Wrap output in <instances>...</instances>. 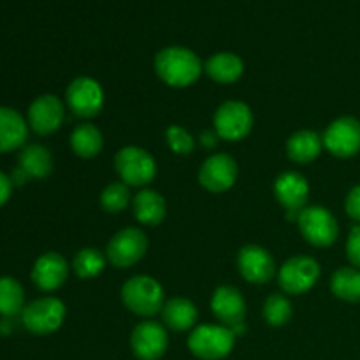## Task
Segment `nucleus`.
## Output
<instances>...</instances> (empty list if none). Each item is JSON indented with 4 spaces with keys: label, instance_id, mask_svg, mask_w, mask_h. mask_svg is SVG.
<instances>
[{
    "label": "nucleus",
    "instance_id": "obj_1",
    "mask_svg": "<svg viewBox=\"0 0 360 360\" xmlns=\"http://www.w3.org/2000/svg\"><path fill=\"white\" fill-rule=\"evenodd\" d=\"M155 70L158 77L169 86L186 88L199 79L202 72V63L192 49L171 46L157 53Z\"/></svg>",
    "mask_w": 360,
    "mask_h": 360
},
{
    "label": "nucleus",
    "instance_id": "obj_2",
    "mask_svg": "<svg viewBox=\"0 0 360 360\" xmlns=\"http://www.w3.org/2000/svg\"><path fill=\"white\" fill-rule=\"evenodd\" d=\"M122 301L134 315L153 316L165 304L164 288L151 276H134L122 287Z\"/></svg>",
    "mask_w": 360,
    "mask_h": 360
},
{
    "label": "nucleus",
    "instance_id": "obj_3",
    "mask_svg": "<svg viewBox=\"0 0 360 360\" xmlns=\"http://www.w3.org/2000/svg\"><path fill=\"white\" fill-rule=\"evenodd\" d=\"M236 336L229 327L199 326L188 336V348L202 360H221L234 348Z\"/></svg>",
    "mask_w": 360,
    "mask_h": 360
},
{
    "label": "nucleus",
    "instance_id": "obj_4",
    "mask_svg": "<svg viewBox=\"0 0 360 360\" xmlns=\"http://www.w3.org/2000/svg\"><path fill=\"white\" fill-rule=\"evenodd\" d=\"M115 167L122 181L130 186H144L157 176V162L146 150L127 146L116 153Z\"/></svg>",
    "mask_w": 360,
    "mask_h": 360
},
{
    "label": "nucleus",
    "instance_id": "obj_5",
    "mask_svg": "<svg viewBox=\"0 0 360 360\" xmlns=\"http://www.w3.org/2000/svg\"><path fill=\"white\" fill-rule=\"evenodd\" d=\"M65 319V306L56 297H41L27 304L21 311V322L28 333L46 336L60 329Z\"/></svg>",
    "mask_w": 360,
    "mask_h": 360
},
{
    "label": "nucleus",
    "instance_id": "obj_6",
    "mask_svg": "<svg viewBox=\"0 0 360 360\" xmlns=\"http://www.w3.org/2000/svg\"><path fill=\"white\" fill-rule=\"evenodd\" d=\"M299 229L308 243L319 248L330 246L338 239L340 227L338 220L327 207L308 206L299 213Z\"/></svg>",
    "mask_w": 360,
    "mask_h": 360
},
{
    "label": "nucleus",
    "instance_id": "obj_7",
    "mask_svg": "<svg viewBox=\"0 0 360 360\" xmlns=\"http://www.w3.org/2000/svg\"><path fill=\"white\" fill-rule=\"evenodd\" d=\"M148 250V239L143 231L136 227H129L115 234L109 241L105 257L109 262L118 269L132 267L139 262Z\"/></svg>",
    "mask_w": 360,
    "mask_h": 360
},
{
    "label": "nucleus",
    "instance_id": "obj_8",
    "mask_svg": "<svg viewBox=\"0 0 360 360\" xmlns=\"http://www.w3.org/2000/svg\"><path fill=\"white\" fill-rule=\"evenodd\" d=\"M320 278V266L315 259L306 255H297L288 259L281 266L278 281L283 292L292 295H301L315 287Z\"/></svg>",
    "mask_w": 360,
    "mask_h": 360
},
{
    "label": "nucleus",
    "instance_id": "obj_9",
    "mask_svg": "<svg viewBox=\"0 0 360 360\" xmlns=\"http://www.w3.org/2000/svg\"><path fill=\"white\" fill-rule=\"evenodd\" d=\"M323 146L338 158H350L360 151V122L354 116L334 120L323 132Z\"/></svg>",
    "mask_w": 360,
    "mask_h": 360
},
{
    "label": "nucleus",
    "instance_id": "obj_10",
    "mask_svg": "<svg viewBox=\"0 0 360 360\" xmlns=\"http://www.w3.org/2000/svg\"><path fill=\"white\" fill-rule=\"evenodd\" d=\"M253 127L252 109L239 101H227L214 112V130L225 141H239Z\"/></svg>",
    "mask_w": 360,
    "mask_h": 360
},
{
    "label": "nucleus",
    "instance_id": "obj_11",
    "mask_svg": "<svg viewBox=\"0 0 360 360\" xmlns=\"http://www.w3.org/2000/svg\"><path fill=\"white\" fill-rule=\"evenodd\" d=\"M65 101L70 111L79 118H94L102 111L104 91L94 77H76L65 91Z\"/></svg>",
    "mask_w": 360,
    "mask_h": 360
},
{
    "label": "nucleus",
    "instance_id": "obj_12",
    "mask_svg": "<svg viewBox=\"0 0 360 360\" xmlns=\"http://www.w3.org/2000/svg\"><path fill=\"white\" fill-rule=\"evenodd\" d=\"M238 179V164L231 155H211L204 160L199 171V181L207 192L221 193L232 188Z\"/></svg>",
    "mask_w": 360,
    "mask_h": 360
},
{
    "label": "nucleus",
    "instance_id": "obj_13",
    "mask_svg": "<svg viewBox=\"0 0 360 360\" xmlns=\"http://www.w3.org/2000/svg\"><path fill=\"white\" fill-rule=\"evenodd\" d=\"M130 347L139 360H158L169 347V336L164 326L148 320L136 326L130 336Z\"/></svg>",
    "mask_w": 360,
    "mask_h": 360
},
{
    "label": "nucleus",
    "instance_id": "obj_14",
    "mask_svg": "<svg viewBox=\"0 0 360 360\" xmlns=\"http://www.w3.org/2000/svg\"><path fill=\"white\" fill-rule=\"evenodd\" d=\"M274 195L288 211V220L297 218L306 207L309 195V185L302 174L295 171H287L280 174L274 181Z\"/></svg>",
    "mask_w": 360,
    "mask_h": 360
},
{
    "label": "nucleus",
    "instance_id": "obj_15",
    "mask_svg": "<svg viewBox=\"0 0 360 360\" xmlns=\"http://www.w3.org/2000/svg\"><path fill=\"white\" fill-rule=\"evenodd\" d=\"M238 269L246 281L255 285H264L273 280L276 273V264L266 248L257 245H248L241 248L238 255Z\"/></svg>",
    "mask_w": 360,
    "mask_h": 360
},
{
    "label": "nucleus",
    "instance_id": "obj_16",
    "mask_svg": "<svg viewBox=\"0 0 360 360\" xmlns=\"http://www.w3.org/2000/svg\"><path fill=\"white\" fill-rule=\"evenodd\" d=\"M65 116L62 101L51 94L41 95L28 108V125L34 132L48 136L60 129Z\"/></svg>",
    "mask_w": 360,
    "mask_h": 360
},
{
    "label": "nucleus",
    "instance_id": "obj_17",
    "mask_svg": "<svg viewBox=\"0 0 360 360\" xmlns=\"http://www.w3.org/2000/svg\"><path fill=\"white\" fill-rule=\"evenodd\" d=\"M69 276L67 260L60 253L48 252L35 260L32 267V281L42 292H53L62 287Z\"/></svg>",
    "mask_w": 360,
    "mask_h": 360
},
{
    "label": "nucleus",
    "instance_id": "obj_18",
    "mask_svg": "<svg viewBox=\"0 0 360 360\" xmlns=\"http://www.w3.org/2000/svg\"><path fill=\"white\" fill-rule=\"evenodd\" d=\"M211 309L218 322H221V326L229 327V329L239 326V323H245L246 302L238 288L229 287V285L217 288L213 299H211Z\"/></svg>",
    "mask_w": 360,
    "mask_h": 360
},
{
    "label": "nucleus",
    "instance_id": "obj_19",
    "mask_svg": "<svg viewBox=\"0 0 360 360\" xmlns=\"http://www.w3.org/2000/svg\"><path fill=\"white\" fill-rule=\"evenodd\" d=\"M28 125L13 108H0V153H9L25 144Z\"/></svg>",
    "mask_w": 360,
    "mask_h": 360
},
{
    "label": "nucleus",
    "instance_id": "obj_20",
    "mask_svg": "<svg viewBox=\"0 0 360 360\" xmlns=\"http://www.w3.org/2000/svg\"><path fill=\"white\" fill-rule=\"evenodd\" d=\"M195 304L185 297H172L162 308V320L169 329L176 330V333H183L195 326L197 322Z\"/></svg>",
    "mask_w": 360,
    "mask_h": 360
},
{
    "label": "nucleus",
    "instance_id": "obj_21",
    "mask_svg": "<svg viewBox=\"0 0 360 360\" xmlns=\"http://www.w3.org/2000/svg\"><path fill=\"white\" fill-rule=\"evenodd\" d=\"M134 217L143 225H158L165 218L167 206L164 197L155 190H143L132 200Z\"/></svg>",
    "mask_w": 360,
    "mask_h": 360
},
{
    "label": "nucleus",
    "instance_id": "obj_22",
    "mask_svg": "<svg viewBox=\"0 0 360 360\" xmlns=\"http://www.w3.org/2000/svg\"><path fill=\"white\" fill-rule=\"evenodd\" d=\"M204 70L213 81L221 84L236 83L245 72V63L234 53H217L204 65Z\"/></svg>",
    "mask_w": 360,
    "mask_h": 360
},
{
    "label": "nucleus",
    "instance_id": "obj_23",
    "mask_svg": "<svg viewBox=\"0 0 360 360\" xmlns=\"http://www.w3.org/2000/svg\"><path fill=\"white\" fill-rule=\"evenodd\" d=\"M323 139L315 130H299L287 143L288 158L297 164H309L322 153Z\"/></svg>",
    "mask_w": 360,
    "mask_h": 360
},
{
    "label": "nucleus",
    "instance_id": "obj_24",
    "mask_svg": "<svg viewBox=\"0 0 360 360\" xmlns=\"http://www.w3.org/2000/svg\"><path fill=\"white\" fill-rule=\"evenodd\" d=\"M18 162H20V169H23L28 178L42 179L49 176V172L53 171L51 153L42 144L25 146L21 150L20 157H18Z\"/></svg>",
    "mask_w": 360,
    "mask_h": 360
},
{
    "label": "nucleus",
    "instance_id": "obj_25",
    "mask_svg": "<svg viewBox=\"0 0 360 360\" xmlns=\"http://www.w3.org/2000/svg\"><path fill=\"white\" fill-rule=\"evenodd\" d=\"M70 146L77 157L94 158L101 153L104 139H102V134L97 127L91 125V123H81L72 130Z\"/></svg>",
    "mask_w": 360,
    "mask_h": 360
},
{
    "label": "nucleus",
    "instance_id": "obj_26",
    "mask_svg": "<svg viewBox=\"0 0 360 360\" xmlns=\"http://www.w3.org/2000/svg\"><path fill=\"white\" fill-rule=\"evenodd\" d=\"M330 290L338 299L347 302H360V269L341 267L330 278Z\"/></svg>",
    "mask_w": 360,
    "mask_h": 360
},
{
    "label": "nucleus",
    "instance_id": "obj_27",
    "mask_svg": "<svg viewBox=\"0 0 360 360\" xmlns=\"http://www.w3.org/2000/svg\"><path fill=\"white\" fill-rule=\"evenodd\" d=\"M25 308V292L23 287L14 278H0V315L4 319H13L21 315Z\"/></svg>",
    "mask_w": 360,
    "mask_h": 360
},
{
    "label": "nucleus",
    "instance_id": "obj_28",
    "mask_svg": "<svg viewBox=\"0 0 360 360\" xmlns=\"http://www.w3.org/2000/svg\"><path fill=\"white\" fill-rule=\"evenodd\" d=\"M74 273L81 280H90V278L98 276L105 267V257L95 248H83L76 253L72 260Z\"/></svg>",
    "mask_w": 360,
    "mask_h": 360
},
{
    "label": "nucleus",
    "instance_id": "obj_29",
    "mask_svg": "<svg viewBox=\"0 0 360 360\" xmlns=\"http://www.w3.org/2000/svg\"><path fill=\"white\" fill-rule=\"evenodd\" d=\"M264 319L269 326L281 327L290 322L292 304L283 294H271L264 302Z\"/></svg>",
    "mask_w": 360,
    "mask_h": 360
},
{
    "label": "nucleus",
    "instance_id": "obj_30",
    "mask_svg": "<svg viewBox=\"0 0 360 360\" xmlns=\"http://www.w3.org/2000/svg\"><path fill=\"white\" fill-rule=\"evenodd\" d=\"M130 202V192L125 183H111L101 195V204L108 213H120Z\"/></svg>",
    "mask_w": 360,
    "mask_h": 360
},
{
    "label": "nucleus",
    "instance_id": "obj_31",
    "mask_svg": "<svg viewBox=\"0 0 360 360\" xmlns=\"http://www.w3.org/2000/svg\"><path fill=\"white\" fill-rule=\"evenodd\" d=\"M165 139H167L169 148H171L174 153H179V155L192 153L193 146H195V143H193V137L190 136L185 129H181L179 125L169 127L167 132H165Z\"/></svg>",
    "mask_w": 360,
    "mask_h": 360
},
{
    "label": "nucleus",
    "instance_id": "obj_32",
    "mask_svg": "<svg viewBox=\"0 0 360 360\" xmlns=\"http://www.w3.org/2000/svg\"><path fill=\"white\" fill-rule=\"evenodd\" d=\"M347 257L352 266L360 269V224L352 227L350 236L347 239Z\"/></svg>",
    "mask_w": 360,
    "mask_h": 360
},
{
    "label": "nucleus",
    "instance_id": "obj_33",
    "mask_svg": "<svg viewBox=\"0 0 360 360\" xmlns=\"http://www.w3.org/2000/svg\"><path fill=\"white\" fill-rule=\"evenodd\" d=\"M345 210H347L348 217L354 218L355 221L360 224V185L354 186V188L348 192L347 200H345Z\"/></svg>",
    "mask_w": 360,
    "mask_h": 360
},
{
    "label": "nucleus",
    "instance_id": "obj_34",
    "mask_svg": "<svg viewBox=\"0 0 360 360\" xmlns=\"http://www.w3.org/2000/svg\"><path fill=\"white\" fill-rule=\"evenodd\" d=\"M11 192H13V181H11L9 176L0 171V206H4L9 200Z\"/></svg>",
    "mask_w": 360,
    "mask_h": 360
},
{
    "label": "nucleus",
    "instance_id": "obj_35",
    "mask_svg": "<svg viewBox=\"0 0 360 360\" xmlns=\"http://www.w3.org/2000/svg\"><path fill=\"white\" fill-rule=\"evenodd\" d=\"M218 139H220V136L217 134V130H214V132L206 130V132H202V136H200V143H202L204 148H214L218 144Z\"/></svg>",
    "mask_w": 360,
    "mask_h": 360
},
{
    "label": "nucleus",
    "instance_id": "obj_36",
    "mask_svg": "<svg viewBox=\"0 0 360 360\" xmlns=\"http://www.w3.org/2000/svg\"><path fill=\"white\" fill-rule=\"evenodd\" d=\"M27 179H28V176L25 174L23 169H20V167H18L16 171L13 172V176H11V181H13V185H23Z\"/></svg>",
    "mask_w": 360,
    "mask_h": 360
}]
</instances>
